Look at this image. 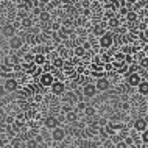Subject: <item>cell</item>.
Masks as SVG:
<instances>
[{
  "label": "cell",
  "mask_w": 148,
  "mask_h": 148,
  "mask_svg": "<svg viewBox=\"0 0 148 148\" xmlns=\"http://www.w3.org/2000/svg\"><path fill=\"white\" fill-rule=\"evenodd\" d=\"M41 11H42V10H39V8H34L33 13H34V14H41Z\"/></svg>",
  "instance_id": "33"
},
{
  "label": "cell",
  "mask_w": 148,
  "mask_h": 148,
  "mask_svg": "<svg viewBox=\"0 0 148 148\" xmlns=\"http://www.w3.org/2000/svg\"><path fill=\"white\" fill-rule=\"evenodd\" d=\"M39 19H41L42 22H49V19H50L49 11H41V14H39Z\"/></svg>",
  "instance_id": "18"
},
{
  "label": "cell",
  "mask_w": 148,
  "mask_h": 148,
  "mask_svg": "<svg viewBox=\"0 0 148 148\" xmlns=\"http://www.w3.org/2000/svg\"><path fill=\"white\" fill-rule=\"evenodd\" d=\"M140 139H142L143 145H147V142H148V131H143V133L140 134Z\"/></svg>",
  "instance_id": "22"
},
{
  "label": "cell",
  "mask_w": 148,
  "mask_h": 148,
  "mask_svg": "<svg viewBox=\"0 0 148 148\" xmlns=\"http://www.w3.org/2000/svg\"><path fill=\"white\" fill-rule=\"evenodd\" d=\"M22 45H23V39L21 38V36L16 34V36H13V38L10 39V47L13 50H19Z\"/></svg>",
  "instance_id": "10"
},
{
  "label": "cell",
  "mask_w": 148,
  "mask_h": 148,
  "mask_svg": "<svg viewBox=\"0 0 148 148\" xmlns=\"http://www.w3.org/2000/svg\"><path fill=\"white\" fill-rule=\"evenodd\" d=\"M140 66L143 67V70H147V58H143V59H140Z\"/></svg>",
  "instance_id": "27"
},
{
  "label": "cell",
  "mask_w": 148,
  "mask_h": 148,
  "mask_svg": "<svg viewBox=\"0 0 148 148\" xmlns=\"http://www.w3.org/2000/svg\"><path fill=\"white\" fill-rule=\"evenodd\" d=\"M45 62H47L45 55H39V53H34L33 55V64H34L36 67H42Z\"/></svg>",
  "instance_id": "12"
},
{
  "label": "cell",
  "mask_w": 148,
  "mask_h": 148,
  "mask_svg": "<svg viewBox=\"0 0 148 148\" xmlns=\"http://www.w3.org/2000/svg\"><path fill=\"white\" fill-rule=\"evenodd\" d=\"M115 61H117V62H123V61H125V55L117 53V55H115Z\"/></svg>",
  "instance_id": "23"
},
{
  "label": "cell",
  "mask_w": 148,
  "mask_h": 148,
  "mask_svg": "<svg viewBox=\"0 0 148 148\" xmlns=\"http://www.w3.org/2000/svg\"><path fill=\"white\" fill-rule=\"evenodd\" d=\"M128 11H130V10H126V8H120V13H122V14H125V16H126Z\"/></svg>",
  "instance_id": "32"
},
{
  "label": "cell",
  "mask_w": 148,
  "mask_h": 148,
  "mask_svg": "<svg viewBox=\"0 0 148 148\" xmlns=\"http://www.w3.org/2000/svg\"><path fill=\"white\" fill-rule=\"evenodd\" d=\"M75 119V114L73 112H69V114H67V120H73Z\"/></svg>",
  "instance_id": "31"
},
{
  "label": "cell",
  "mask_w": 148,
  "mask_h": 148,
  "mask_svg": "<svg viewBox=\"0 0 148 148\" xmlns=\"http://www.w3.org/2000/svg\"><path fill=\"white\" fill-rule=\"evenodd\" d=\"M112 44H114L112 34L105 33L101 38H100V47H103V49H109V47H112Z\"/></svg>",
  "instance_id": "6"
},
{
  "label": "cell",
  "mask_w": 148,
  "mask_h": 148,
  "mask_svg": "<svg viewBox=\"0 0 148 148\" xmlns=\"http://www.w3.org/2000/svg\"><path fill=\"white\" fill-rule=\"evenodd\" d=\"M55 78H53V73H42L41 78H39V83L44 86V87H50L53 84Z\"/></svg>",
  "instance_id": "8"
},
{
  "label": "cell",
  "mask_w": 148,
  "mask_h": 148,
  "mask_svg": "<svg viewBox=\"0 0 148 148\" xmlns=\"http://www.w3.org/2000/svg\"><path fill=\"white\" fill-rule=\"evenodd\" d=\"M126 21H130V22H136L137 21V13H134V11H128L126 13Z\"/></svg>",
  "instance_id": "16"
},
{
  "label": "cell",
  "mask_w": 148,
  "mask_h": 148,
  "mask_svg": "<svg viewBox=\"0 0 148 148\" xmlns=\"http://www.w3.org/2000/svg\"><path fill=\"white\" fill-rule=\"evenodd\" d=\"M140 81H142L140 73H137V72H133V73H128V77H126V83H128L130 86L137 87L139 84H140Z\"/></svg>",
  "instance_id": "4"
},
{
  "label": "cell",
  "mask_w": 148,
  "mask_h": 148,
  "mask_svg": "<svg viewBox=\"0 0 148 148\" xmlns=\"http://www.w3.org/2000/svg\"><path fill=\"white\" fill-rule=\"evenodd\" d=\"M5 94H6V92H5V87H3V84H0V98L5 97Z\"/></svg>",
  "instance_id": "26"
},
{
  "label": "cell",
  "mask_w": 148,
  "mask_h": 148,
  "mask_svg": "<svg viewBox=\"0 0 148 148\" xmlns=\"http://www.w3.org/2000/svg\"><path fill=\"white\" fill-rule=\"evenodd\" d=\"M95 94H97V89H95V84H92V83H87V84H84V87H83V95L87 98H94Z\"/></svg>",
  "instance_id": "7"
},
{
  "label": "cell",
  "mask_w": 148,
  "mask_h": 148,
  "mask_svg": "<svg viewBox=\"0 0 148 148\" xmlns=\"http://www.w3.org/2000/svg\"><path fill=\"white\" fill-rule=\"evenodd\" d=\"M2 34L5 36V38L8 39H11L13 36H16V28H14V25H5L2 28Z\"/></svg>",
  "instance_id": "13"
},
{
  "label": "cell",
  "mask_w": 148,
  "mask_h": 148,
  "mask_svg": "<svg viewBox=\"0 0 148 148\" xmlns=\"http://www.w3.org/2000/svg\"><path fill=\"white\" fill-rule=\"evenodd\" d=\"M51 67H55V69H61V67H64V59L62 58H55L53 62H51Z\"/></svg>",
  "instance_id": "15"
},
{
  "label": "cell",
  "mask_w": 148,
  "mask_h": 148,
  "mask_svg": "<svg viewBox=\"0 0 148 148\" xmlns=\"http://www.w3.org/2000/svg\"><path fill=\"white\" fill-rule=\"evenodd\" d=\"M84 114L87 115V117H94V115H95V108L86 106V108H84Z\"/></svg>",
  "instance_id": "17"
},
{
  "label": "cell",
  "mask_w": 148,
  "mask_h": 148,
  "mask_svg": "<svg viewBox=\"0 0 148 148\" xmlns=\"http://www.w3.org/2000/svg\"><path fill=\"white\" fill-rule=\"evenodd\" d=\"M147 126H148V123H147V119L145 117L136 119L134 123H133L134 131H137V133H143V131H147Z\"/></svg>",
  "instance_id": "3"
},
{
  "label": "cell",
  "mask_w": 148,
  "mask_h": 148,
  "mask_svg": "<svg viewBox=\"0 0 148 148\" xmlns=\"http://www.w3.org/2000/svg\"><path fill=\"white\" fill-rule=\"evenodd\" d=\"M31 25V21L30 19H25V21H23V27H30Z\"/></svg>",
  "instance_id": "30"
},
{
  "label": "cell",
  "mask_w": 148,
  "mask_h": 148,
  "mask_svg": "<svg viewBox=\"0 0 148 148\" xmlns=\"http://www.w3.org/2000/svg\"><path fill=\"white\" fill-rule=\"evenodd\" d=\"M23 62H25V64H33V55H31V53L25 55V56H23Z\"/></svg>",
  "instance_id": "21"
},
{
  "label": "cell",
  "mask_w": 148,
  "mask_h": 148,
  "mask_svg": "<svg viewBox=\"0 0 148 148\" xmlns=\"http://www.w3.org/2000/svg\"><path fill=\"white\" fill-rule=\"evenodd\" d=\"M115 148H128V145L123 140H120V142H117L115 143Z\"/></svg>",
  "instance_id": "25"
},
{
  "label": "cell",
  "mask_w": 148,
  "mask_h": 148,
  "mask_svg": "<svg viewBox=\"0 0 148 148\" xmlns=\"http://www.w3.org/2000/svg\"><path fill=\"white\" fill-rule=\"evenodd\" d=\"M109 87H111V83H109V79L105 78V77L98 78L97 81H95V89H97V92H106Z\"/></svg>",
  "instance_id": "1"
},
{
  "label": "cell",
  "mask_w": 148,
  "mask_h": 148,
  "mask_svg": "<svg viewBox=\"0 0 148 148\" xmlns=\"http://www.w3.org/2000/svg\"><path fill=\"white\" fill-rule=\"evenodd\" d=\"M19 145H21V140H19V139L13 140V147H14V148H19Z\"/></svg>",
  "instance_id": "28"
},
{
  "label": "cell",
  "mask_w": 148,
  "mask_h": 148,
  "mask_svg": "<svg viewBox=\"0 0 148 148\" xmlns=\"http://www.w3.org/2000/svg\"><path fill=\"white\" fill-rule=\"evenodd\" d=\"M44 126L47 130H55V128L59 126V120L55 117V115H49V117L44 119Z\"/></svg>",
  "instance_id": "5"
},
{
  "label": "cell",
  "mask_w": 148,
  "mask_h": 148,
  "mask_svg": "<svg viewBox=\"0 0 148 148\" xmlns=\"http://www.w3.org/2000/svg\"><path fill=\"white\" fill-rule=\"evenodd\" d=\"M50 87H51V92H53L55 95H61V94H64V90H66V84H64L62 81H56V79L53 81V84Z\"/></svg>",
  "instance_id": "9"
},
{
  "label": "cell",
  "mask_w": 148,
  "mask_h": 148,
  "mask_svg": "<svg viewBox=\"0 0 148 148\" xmlns=\"http://www.w3.org/2000/svg\"><path fill=\"white\" fill-rule=\"evenodd\" d=\"M137 89H139V94L147 95V94H148V83L145 81V79H142V81H140V84L137 86Z\"/></svg>",
  "instance_id": "14"
},
{
  "label": "cell",
  "mask_w": 148,
  "mask_h": 148,
  "mask_svg": "<svg viewBox=\"0 0 148 148\" xmlns=\"http://www.w3.org/2000/svg\"><path fill=\"white\" fill-rule=\"evenodd\" d=\"M3 87H5V92H14L17 89V81L14 78H8L5 81V84H3Z\"/></svg>",
  "instance_id": "11"
},
{
  "label": "cell",
  "mask_w": 148,
  "mask_h": 148,
  "mask_svg": "<svg viewBox=\"0 0 148 148\" xmlns=\"http://www.w3.org/2000/svg\"><path fill=\"white\" fill-rule=\"evenodd\" d=\"M78 108H79V109H84V108H86V105H84V103H79V105H78Z\"/></svg>",
  "instance_id": "34"
},
{
  "label": "cell",
  "mask_w": 148,
  "mask_h": 148,
  "mask_svg": "<svg viewBox=\"0 0 148 148\" xmlns=\"http://www.w3.org/2000/svg\"><path fill=\"white\" fill-rule=\"evenodd\" d=\"M38 147V142L36 140H28L27 142V148H36Z\"/></svg>",
  "instance_id": "24"
},
{
  "label": "cell",
  "mask_w": 148,
  "mask_h": 148,
  "mask_svg": "<svg viewBox=\"0 0 148 148\" xmlns=\"http://www.w3.org/2000/svg\"><path fill=\"white\" fill-rule=\"evenodd\" d=\"M111 25H112V27H117V25H119V21H117V19H111Z\"/></svg>",
  "instance_id": "29"
},
{
  "label": "cell",
  "mask_w": 148,
  "mask_h": 148,
  "mask_svg": "<svg viewBox=\"0 0 148 148\" xmlns=\"http://www.w3.org/2000/svg\"><path fill=\"white\" fill-rule=\"evenodd\" d=\"M94 33L97 34V36H100V38H101L103 34H105V28H103V27H100V25H97L94 28Z\"/></svg>",
  "instance_id": "20"
},
{
  "label": "cell",
  "mask_w": 148,
  "mask_h": 148,
  "mask_svg": "<svg viewBox=\"0 0 148 148\" xmlns=\"http://www.w3.org/2000/svg\"><path fill=\"white\" fill-rule=\"evenodd\" d=\"M64 139H66V130L61 126L55 128V130H51V140L55 142H62Z\"/></svg>",
  "instance_id": "2"
},
{
  "label": "cell",
  "mask_w": 148,
  "mask_h": 148,
  "mask_svg": "<svg viewBox=\"0 0 148 148\" xmlns=\"http://www.w3.org/2000/svg\"><path fill=\"white\" fill-rule=\"evenodd\" d=\"M84 47H75V56H84Z\"/></svg>",
  "instance_id": "19"
}]
</instances>
